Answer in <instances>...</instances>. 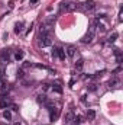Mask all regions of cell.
Here are the masks:
<instances>
[{"mask_svg":"<svg viewBox=\"0 0 123 125\" xmlns=\"http://www.w3.org/2000/svg\"><path fill=\"white\" fill-rule=\"evenodd\" d=\"M119 71H122V67H117V68H116V70H115V71H113V73H115V74H116V73H119Z\"/></svg>","mask_w":123,"mask_h":125,"instance_id":"484cf974","label":"cell"},{"mask_svg":"<svg viewBox=\"0 0 123 125\" xmlns=\"http://www.w3.org/2000/svg\"><path fill=\"white\" fill-rule=\"evenodd\" d=\"M3 118L7 119V121H10V119H12V112H10V111H4V112H3Z\"/></svg>","mask_w":123,"mask_h":125,"instance_id":"2e32d148","label":"cell"},{"mask_svg":"<svg viewBox=\"0 0 123 125\" xmlns=\"http://www.w3.org/2000/svg\"><path fill=\"white\" fill-rule=\"evenodd\" d=\"M17 77H20V79L23 77V70H19V71H17Z\"/></svg>","mask_w":123,"mask_h":125,"instance_id":"7402d4cb","label":"cell"},{"mask_svg":"<svg viewBox=\"0 0 123 125\" xmlns=\"http://www.w3.org/2000/svg\"><path fill=\"white\" fill-rule=\"evenodd\" d=\"M48 89H49V84H48V83H45V84H43V92H46Z\"/></svg>","mask_w":123,"mask_h":125,"instance_id":"cb8c5ba5","label":"cell"},{"mask_svg":"<svg viewBox=\"0 0 123 125\" xmlns=\"http://www.w3.org/2000/svg\"><path fill=\"white\" fill-rule=\"evenodd\" d=\"M0 125H7V124H3V122H1V124H0Z\"/></svg>","mask_w":123,"mask_h":125,"instance_id":"f1b7e54d","label":"cell"},{"mask_svg":"<svg viewBox=\"0 0 123 125\" xmlns=\"http://www.w3.org/2000/svg\"><path fill=\"white\" fill-rule=\"evenodd\" d=\"M36 1H38V0H30V4H35Z\"/></svg>","mask_w":123,"mask_h":125,"instance_id":"4316f807","label":"cell"},{"mask_svg":"<svg viewBox=\"0 0 123 125\" xmlns=\"http://www.w3.org/2000/svg\"><path fill=\"white\" fill-rule=\"evenodd\" d=\"M77 9V4L75 3H62L61 4V12H72V10H75Z\"/></svg>","mask_w":123,"mask_h":125,"instance_id":"7a4b0ae2","label":"cell"},{"mask_svg":"<svg viewBox=\"0 0 123 125\" xmlns=\"http://www.w3.org/2000/svg\"><path fill=\"white\" fill-rule=\"evenodd\" d=\"M87 118H88V121H94V118H96V112H94L93 109H88V111H87Z\"/></svg>","mask_w":123,"mask_h":125,"instance_id":"8fae6325","label":"cell"},{"mask_svg":"<svg viewBox=\"0 0 123 125\" xmlns=\"http://www.w3.org/2000/svg\"><path fill=\"white\" fill-rule=\"evenodd\" d=\"M51 55H52V58H57V47H55V48H52V52H51Z\"/></svg>","mask_w":123,"mask_h":125,"instance_id":"ffe728a7","label":"cell"},{"mask_svg":"<svg viewBox=\"0 0 123 125\" xmlns=\"http://www.w3.org/2000/svg\"><path fill=\"white\" fill-rule=\"evenodd\" d=\"M96 7V1L94 0H87L86 3H84V9L86 10H93Z\"/></svg>","mask_w":123,"mask_h":125,"instance_id":"5b68a950","label":"cell"},{"mask_svg":"<svg viewBox=\"0 0 123 125\" xmlns=\"http://www.w3.org/2000/svg\"><path fill=\"white\" fill-rule=\"evenodd\" d=\"M0 92L1 93H6L7 92V84H6V82L3 79H0Z\"/></svg>","mask_w":123,"mask_h":125,"instance_id":"ba28073f","label":"cell"},{"mask_svg":"<svg viewBox=\"0 0 123 125\" xmlns=\"http://www.w3.org/2000/svg\"><path fill=\"white\" fill-rule=\"evenodd\" d=\"M93 38H94V35L88 32L87 35H84V36H83V39H81V42H83V44H90V42L93 41Z\"/></svg>","mask_w":123,"mask_h":125,"instance_id":"8992f818","label":"cell"},{"mask_svg":"<svg viewBox=\"0 0 123 125\" xmlns=\"http://www.w3.org/2000/svg\"><path fill=\"white\" fill-rule=\"evenodd\" d=\"M57 57H58L61 61H64V60H65V57H67V55H65V50H64V48H61V47H57Z\"/></svg>","mask_w":123,"mask_h":125,"instance_id":"277c9868","label":"cell"},{"mask_svg":"<svg viewBox=\"0 0 123 125\" xmlns=\"http://www.w3.org/2000/svg\"><path fill=\"white\" fill-rule=\"evenodd\" d=\"M88 90H90V92H96V90H97V84H90V86H88Z\"/></svg>","mask_w":123,"mask_h":125,"instance_id":"d6986e66","label":"cell"},{"mask_svg":"<svg viewBox=\"0 0 123 125\" xmlns=\"http://www.w3.org/2000/svg\"><path fill=\"white\" fill-rule=\"evenodd\" d=\"M117 83H119V80H117V79H112V80L109 82V86H110V87H113V86H116Z\"/></svg>","mask_w":123,"mask_h":125,"instance_id":"ac0fdd59","label":"cell"},{"mask_svg":"<svg viewBox=\"0 0 123 125\" xmlns=\"http://www.w3.org/2000/svg\"><path fill=\"white\" fill-rule=\"evenodd\" d=\"M72 121H74V115H72L71 112H70V114H67V115H65V122H67L68 125H71V124H72Z\"/></svg>","mask_w":123,"mask_h":125,"instance_id":"7c38bea8","label":"cell"},{"mask_svg":"<svg viewBox=\"0 0 123 125\" xmlns=\"http://www.w3.org/2000/svg\"><path fill=\"white\" fill-rule=\"evenodd\" d=\"M75 125H80L81 122H83V117L81 115H77V117H74V121H72Z\"/></svg>","mask_w":123,"mask_h":125,"instance_id":"5bb4252c","label":"cell"},{"mask_svg":"<svg viewBox=\"0 0 123 125\" xmlns=\"http://www.w3.org/2000/svg\"><path fill=\"white\" fill-rule=\"evenodd\" d=\"M10 106H12V111H13V112L17 111V106H16V105H10Z\"/></svg>","mask_w":123,"mask_h":125,"instance_id":"d4e9b609","label":"cell"},{"mask_svg":"<svg viewBox=\"0 0 123 125\" xmlns=\"http://www.w3.org/2000/svg\"><path fill=\"white\" fill-rule=\"evenodd\" d=\"M23 26H25V23H23V22L16 23V26H14V33H20V32L23 31Z\"/></svg>","mask_w":123,"mask_h":125,"instance_id":"52a82bcc","label":"cell"},{"mask_svg":"<svg viewBox=\"0 0 123 125\" xmlns=\"http://www.w3.org/2000/svg\"><path fill=\"white\" fill-rule=\"evenodd\" d=\"M52 90L55 92V93H58V95H61L62 93V87L58 84V83H55V84H52Z\"/></svg>","mask_w":123,"mask_h":125,"instance_id":"30bf717a","label":"cell"},{"mask_svg":"<svg viewBox=\"0 0 123 125\" xmlns=\"http://www.w3.org/2000/svg\"><path fill=\"white\" fill-rule=\"evenodd\" d=\"M10 60V50H1L0 51V63H9Z\"/></svg>","mask_w":123,"mask_h":125,"instance_id":"6da1fadb","label":"cell"},{"mask_svg":"<svg viewBox=\"0 0 123 125\" xmlns=\"http://www.w3.org/2000/svg\"><path fill=\"white\" fill-rule=\"evenodd\" d=\"M3 76H4V70L3 67H0V79H3Z\"/></svg>","mask_w":123,"mask_h":125,"instance_id":"603a6c76","label":"cell"},{"mask_svg":"<svg viewBox=\"0 0 123 125\" xmlns=\"http://www.w3.org/2000/svg\"><path fill=\"white\" fill-rule=\"evenodd\" d=\"M13 125H22V124L20 122H16V124H13Z\"/></svg>","mask_w":123,"mask_h":125,"instance_id":"83f0119b","label":"cell"},{"mask_svg":"<svg viewBox=\"0 0 123 125\" xmlns=\"http://www.w3.org/2000/svg\"><path fill=\"white\" fill-rule=\"evenodd\" d=\"M23 57H25V52L22 51V50H19L16 54H14V58L17 60V61H20V60H23Z\"/></svg>","mask_w":123,"mask_h":125,"instance_id":"4fadbf2b","label":"cell"},{"mask_svg":"<svg viewBox=\"0 0 123 125\" xmlns=\"http://www.w3.org/2000/svg\"><path fill=\"white\" fill-rule=\"evenodd\" d=\"M117 36H119V33H117V32H113V33L109 36V42H115V41L117 39Z\"/></svg>","mask_w":123,"mask_h":125,"instance_id":"9a60e30c","label":"cell"},{"mask_svg":"<svg viewBox=\"0 0 123 125\" xmlns=\"http://www.w3.org/2000/svg\"><path fill=\"white\" fill-rule=\"evenodd\" d=\"M75 47L74 45H67V48H65V55L67 57H70V58H74V55H75Z\"/></svg>","mask_w":123,"mask_h":125,"instance_id":"3957f363","label":"cell"},{"mask_svg":"<svg viewBox=\"0 0 123 125\" xmlns=\"http://www.w3.org/2000/svg\"><path fill=\"white\" fill-rule=\"evenodd\" d=\"M38 102L39 103H46V96L45 95H39L38 96Z\"/></svg>","mask_w":123,"mask_h":125,"instance_id":"e0dca14e","label":"cell"},{"mask_svg":"<svg viewBox=\"0 0 123 125\" xmlns=\"http://www.w3.org/2000/svg\"><path fill=\"white\" fill-rule=\"evenodd\" d=\"M83 67H84V60H83V58L77 60V63H75V68L80 71V70H83Z\"/></svg>","mask_w":123,"mask_h":125,"instance_id":"9c48e42d","label":"cell"},{"mask_svg":"<svg viewBox=\"0 0 123 125\" xmlns=\"http://www.w3.org/2000/svg\"><path fill=\"white\" fill-rule=\"evenodd\" d=\"M32 66H33V64H32L30 61H25V64H23V67H25V68H28V67H32Z\"/></svg>","mask_w":123,"mask_h":125,"instance_id":"44dd1931","label":"cell"}]
</instances>
